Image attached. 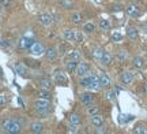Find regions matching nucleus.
<instances>
[{
    "label": "nucleus",
    "mask_w": 147,
    "mask_h": 134,
    "mask_svg": "<svg viewBox=\"0 0 147 134\" xmlns=\"http://www.w3.org/2000/svg\"><path fill=\"white\" fill-rule=\"evenodd\" d=\"M38 21H40V23H41L42 26H51L53 22V16L51 14H48V12H44V14L40 15Z\"/></svg>",
    "instance_id": "7"
},
{
    "label": "nucleus",
    "mask_w": 147,
    "mask_h": 134,
    "mask_svg": "<svg viewBox=\"0 0 147 134\" xmlns=\"http://www.w3.org/2000/svg\"><path fill=\"white\" fill-rule=\"evenodd\" d=\"M78 65H79V62H76V60H72V59H69L68 62L65 63L67 71H68V73H75V70H76Z\"/></svg>",
    "instance_id": "18"
},
{
    "label": "nucleus",
    "mask_w": 147,
    "mask_h": 134,
    "mask_svg": "<svg viewBox=\"0 0 147 134\" xmlns=\"http://www.w3.org/2000/svg\"><path fill=\"white\" fill-rule=\"evenodd\" d=\"M95 30V25L94 23H93V22H86V23H84L83 25V32L84 33H93Z\"/></svg>",
    "instance_id": "26"
},
{
    "label": "nucleus",
    "mask_w": 147,
    "mask_h": 134,
    "mask_svg": "<svg viewBox=\"0 0 147 134\" xmlns=\"http://www.w3.org/2000/svg\"><path fill=\"white\" fill-rule=\"evenodd\" d=\"M82 15L79 14V12H74L72 15H71V21H72V23H75V25H79V23H82Z\"/></svg>",
    "instance_id": "32"
},
{
    "label": "nucleus",
    "mask_w": 147,
    "mask_h": 134,
    "mask_svg": "<svg viewBox=\"0 0 147 134\" xmlns=\"http://www.w3.org/2000/svg\"><path fill=\"white\" fill-rule=\"evenodd\" d=\"M100 84L102 88H109L110 85H112V80H110V77L108 74H105V73H101L100 75Z\"/></svg>",
    "instance_id": "12"
},
{
    "label": "nucleus",
    "mask_w": 147,
    "mask_h": 134,
    "mask_svg": "<svg viewBox=\"0 0 147 134\" xmlns=\"http://www.w3.org/2000/svg\"><path fill=\"white\" fill-rule=\"evenodd\" d=\"M34 44V40L30 37H22L19 40V48L21 49H30L32 45Z\"/></svg>",
    "instance_id": "9"
},
{
    "label": "nucleus",
    "mask_w": 147,
    "mask_h": 134,
    "mask_svg": "<svg viewBox=\"0 0 147 134\" xmlns=\"http://www.w3.org/2000/svg\"><path fill=\"white\" fill-rule=\"evenodd\" d=\"M110 21L109 19H105V18H102L100 21V29H102V30H109L110 29Z\"/></svg>",
    "instance_id": "30"
},
{
    "label": "nucleus",
    "mask_w": 147,
    "mask_h": 134,
    "mask_svg": "<svg viewBox=\"0 0 147 134\" xmlns=\"http://www.w3.org/2000/svg\"><path fill=\"white\" fill-rule=\"evenodd\" d=\"M38 99H45V100H51L52 99V95L49 93V90L47 89H41L38 92Z\"/></svg>",
    "instance_id": "29"
},
{
    "label": "nucleus",
    "mask_w": 147,
    "mask_h": 134,
    "mask_svg": "<svg viewBox=\"0 0 147 134\" xmlns=\"http://www.w3.org/2000/svg\"><path fill=\"white\" fill-rule=\"evenodd\" d=\"M12 122H14V119H10V118L3 119V122H1V129H3L4 133H8V130H10Z\"/></svg>",
    "instance_id": "21"
},
{
    "label": "nucleus",
    "mask_w": 147,
    "mask_h": 134,
    "mask_svg": "<svg viewBox=\"0 0 147 134\" xmlns=\"http://www.w3.org/2000/svg\"><path fill=\"white\" fill-rule=\"evenodd\" d=\"M90 81H91V78H90V75H84V77H80V81H79V85L83 86V88H89L90 85Z\"/></svg>",
    "instance_id": "27"
},
{
    "label": "nucleus",
    "mask_w": 147,
    "mask_h": 134,
    "mask_svg": "<svg viewBox=\"0 0 147 134\" xmlns=\"http://www.w3.org/2000/svg\"><path fill=\"white\" fill-rule=\"evenodd\" d=\"M125 12L128 14V16H131V18H139L140 14H142V11H140V8H139V5L134 4V3L127 5Z\"/></svg>",
    "instance_id": "3"
},
{
    "label": "nucleus",
    "mask_w": 147,
    "mask_h": 134,
    "mask_svg": "<svg viewBox=\"0 0 147 134\" xmlns=\"http://www.w3.org/2000/svg\"><path fill=\"white\" fill-rule=\"evenodd\" d=\"M45 58H47L48 60H55L56 58H57V55H59V52H57V49L56 48H48V49H45Z\"/></svg>",
    "instance_id": "15"
},
{
    "label": "nucleus",
    "mask_w": 147,
    "mask_h": 134,
    "mask_svg": "<svg viewBox=\"0 0 147 134\" xmlns=\"http://www.w3.org/2000/svg\"><path fill=\"white\" fill-rule=\"evenodd\" d=\"M79 100H80L82 104L89 105V104H91V103L94 101V96H93V93H90V92H84V93H82V95L79 96Z\"/></svg>",
    "instance_id": "8"
},
{
    "label": "nucleus",
    "mask_w": 147,
    "mask_h": 134,
    "mask_svg": "<svg viewBox=\"0 0 147 134\" xmlns=\"http://www.w3.org/2000/svg\"><path fill=\"white\" fill-rule=\"evenodd\" d=\"M32 133H34V134H40V133H42V130H44V126H42L40 122H34V123L32 124Z\"/></svg>",
    "instance_id": "24"
},
{
    "label": "nucleus",
    "mask_w": 147,
    "mask_h": 134,
    "mask_svg": "<svg viewBox=\"0 0 147 134\" xmlns=\"http://www.w3.org/2000/svg\"><path fill=\"white\" fill-rule=\"evenodd\" d=\"M53 82L59 86H67L68 85V78L63 71H56L55 77H53Z\"/></svg>",
    "instance_id": "2"
},
{
    "label": "nucleus",
    "mask_w": 147,
    "mask_h": 134,
    "mask_svg": "<svg viewBox=\"0 0 147 134\" xmlns=\"http://www.w3.org/2000/svg\"><path fill=\"white\" fill-rule=\"evenodd\" d=\"M144 95H147V84H144Z\"/></svg>",
    "instance_id": "44"
},
{
    "label": "nucleus",
    "mask_w": 147,
    "mask_h": 134,
    "mask_svg": "<svg viewBox=\"0 0 147 134\" xmlns=\"http://www.w3.org/2000/svg\"><path fill=\"white\" fill-rule=\"evenodd\" d=\"M83 41H84V33L76 32V43H83Z\"/></svg>",
    "instance_id": "40"
},
{
    "label": "nucleus",
    "mask_w": 147,
    "mask_h": 134,
    "mask_svg": "<svg viewBox=\"0 0 147 134\" xmlns=\"http://www.w3.org/2000/svg\"><path fill=\"white\" fill-rule=\"evenodd\" d=\"M67 131H68V133H78V126H76V124L69 123L68 127H67Z\"/></svg>",
    "instance_id": "39"
},
{
    "label": "nucleus",
    "mask_w": 147,
    "mask_h": 134,
    "mask_svg": "<svg viewBox=\"0 0 147 134\" xmlns=\"http://www.w3.org/2000/svg\"><path fill=\"white\" fill-rule=\"evenodd\" d=\"M29 51H30V54L34 55V56H40V55L45 54V47H44L41 43L34 41V44L32 45V48L29 49Z\"/></svg>",
    "instance_id": "5"
},
{
    "label": "nucleus",
    "mask_w": 147,
    "mask_h": 134,
    "mask_svg": "<svg viewBox=\"0 0 147 134\" xmlns=\"http://www.w3.org/2000/svg\"><path fill=\"white\" fill-rule=\"evenodd\" d=\"M90 78H91V81H90L89 89L90 90H94V92L100 90L101 88H102L101 84H100V77H98V75H95V74H93V75H90Z\"/></svg>",
    "instance_id": "6"
},
{
    "label": "nucleus",
    "mask_w": 147,
    "mask_h": 134,
    "mask_svg": "<svg viewBox=\"0 0 147 134\" xmlns=\"http://www.w3.org/2000/svg\"><path fill=\"white\" fill-rule=\"evenodd\" d=\"M127 36H128V38H131V40H138L139 32H138L136 27L129 26V27H127Z\"/></svg>",
    "instance_id": "16"
},
{
    "label": "nucleus",
    "mask_w": 147,
    "mask_h": 134,
    "mask_svg": "<svg viewBox=\"0 0 147 134\" xmlns=\"http://www.w3.org/2000/svg\"><path fill=\"white\" fill-rule=\"evenodd\" d=\"M64 51H67V45H63V44H61V45H60V54H65V52H64Z\"/></svg>",
    "instance_id": "42"
},
{
    "label": "nucleus",
    "mask_w": 147,
    "mask_h": 134,
    "mask_svg": "<svg viewBox=\"0 0 147 134\" xmlns=\"http://www.w3.org/2000/svg\"><path fill=\"white\" fill-rule=\"evenodd\" d=\"M134 119V116L132 115H121L120 116V122L121 123H127V122H129V120H132Z\"/></svg>",
    "instance_id": "38"
},
{
    "label": "nucleus",
    "mask_w": 147,
    "mask_h": 134,
    "mask_svg": "<svg viewBox=\"0 0 147 134\" xmlns=\"http://www.w3.org/2000/svg\"><path fill=\"white\" fill-rule=\"evenodd\" d=\"M60 5L65 10H69L74 5V0H60Z\"/></svg>",
    "instance_id": "35"
},
{
    "label": "nucleus",
    "mask_w": 147,
    "mask_h": 134,
    "mask_svg": "<svg viewBox=\"0 0 147 134\" xmlns=\"http://www.w3.org/2000/svg\"><path fill=\"white\" fill-rule=\"evenodd\" d=\"M134 78H135V77H134V74H132V71H124L120 77L121 82H123L124 85H129V84H132V82H134Z\"/></svg>",
    "instance_id": "10"
},
{
    "label": "nucleus",
    "mask_w": 147,
    "mask_h": 134,
    "mask_svg": "<svg viewBox=\"0 0 147 134\" xmlns=\"http://www.w3.org/2000/svg\"><path fill=\"white\" fill-rule=\"evenodd\" d=\"M127 58H128L127 51H119V52H117V59L119 60H125Z\"/></svg>",
    "instance_id": "37"
},
{
    "label": "nucleus",
    "mask_w": 147,
    "mask_h": 134,
    "mask_svg": "<svg viewBox=\"0 0 147 134\" xmlns=\"http://www.w3.org/2000/svg\"><path fill=\"white\" fill-rule=\"evenodd\" d=\"M98 111H100V108L97 107V105H93V104H89V105H87V114H89L90 116L98 114Z\"/></svg>",
    "instance_id": "33"
},
{
    "label": "nucleus",
    "mask_w": 147,
    "mask_h": 134,
    "mask_svg": "<svg viewBox=\"0 0 147 134\" xmlns=\"http://www.w3.org/2000/svg\"><path fill=\"white\" fill-rule=\"evenodd\" d=\"M1 78H3V70L0 69V80H1Z\"/></svg>",
    "instance_id": "45"
},
{
    "label": "nucleus",
    "mask_w": 147,
    "mask_h": 134,
    "mask_svg": "<svg viewBox=\"0 0 147 134\" xmlns=\"http://www.w3.org/2000/svg\"><path fill=\"white\" fill-rule=\"evenodd\" d=\"M100 62H101V65L102 66H109L110 63H112V55L105 51V54L102 55V58L100 59Z\"/></svg>",
    "instance_id": "20"
},
{
    "label": "nucleus",
    "mask_w": 147,
    "mask_h": 134,
    "mask_svg": "<svg viewBox=\"0 0 147 134\" xmlns=\"http://www.w3.org/2000/svg\"><path fill=\"white\" fill-rule=\"evenodd\" d=\"M69 123L76 124V126H80L82 119H80V116H79L78 114H71V116H69Z\"/></svg>",
    "instance_id": "25"
},
{
    "label": "nucleus",
    "mask_w": 147,
    "mask_h": 134,
    "mask_svg": "<svg viewBox=\"0 0 147 134\" xmlns=\"http://www.w3.org/2000/svg\"><path fill=\"white\" fill-rule=\"evenodd\" d=\"M69 59L76 60V62H80V59H82V55H80V52H79V51L74 49V51H71V52H69Z\"/></svg>",
    "instance_id": "31"
},
{
    "label": "nucleus",
    "mask_w": 147,
    "mask_h": 134,
    "mask_svg": "<svg viewBox=\"0 0 147 134\" xmlns=\"http://www.w3.org/2000/svg\"><path fill=\"white\" fill-rule=\"evenodd\" d=\"M14 69H15V73L18 75H21V77H26L27 75V70L26 67L22 65L21 62H16L15 65H14Z\"/></svg>",
    "instance_id": "14"
},
{
    "label": "nucleus",
    "mask_w": 147,
    "mask_h": 134,
    "mask_svg": "<svg viewBox=\"0 0 147 134\" xmlns=\"http://www.w3.org/2000/svg\"><path fill=\"white\" fill-rule=\"evenodd\" d=\"M21 124L18 123L16 120H14L12 122V124H11V127L10 130H8V134H18V133H21Z\"/></svg>",
    "instance_id": "22"
},
{
    "label": "nucleus",
    "mask_w": 147,
    "mask_h": 134,
    "mask_svg": "<svg viewBox=\"0 0 147 134\" xmlns=\"http://www.w3.org/2000/svg\"><path fill=\"white\" fill-rule=\"evenodd\" d=\"M134 133L135 134H147V127L143 126V124H139V126H136V127L134 129Z\"/></svg>",
    "instance_id": "36"
},
{
    "label": "nucleus",
    "mask_w": 147,
    "mask_h": 134,
    "mask_svg": "<svg viewBox=\"0 0 147 134\" xmlns=\"http://www.w3.org/2000/svg\"><path fill=\"white\" fill-rule=\"evenodd\" d=\"M38 84H40V88H41V89H47V90H49V89L52 88V81L49 80V78H41Z\"/></svg>",
    "instance_id": "19"
},
{
    "label": "nucleus",
    "mask_w": 147,
    "mask_h": 134,
    "mask_svg": "<svg viewBox=\"0 0 147 134\" xmlns=\"http://www.w3.org/2000/svg\"><path fill=\"white\" fill-rule=\"evenodd\" d=\"M90 123L93 124L94 127H100V126H104V118L100 114H95L93 116H90Z\"/></svg>",
    "instance_id": "11"
},
{
    "label": "nucleus",
    "mask_w": 147,
    "mask_h": 134,
    "mask_svg": "<svg viewBox=\"0 0 147 134\" xmlns=\"http://www.w3.org/2000/svg\"><path fill=\"white\" fill-rule=\"evenodd\" d=\"M104 54H105V49L101 48V47H95V48L93 49V56H94L97 60H100Z\"/></svg>",
    "instance_id": "23"
},
{
    "label": "nucleus",
    "mask_w": 147,
    "mask_h": 134,
    "mask_svg": "<svg viewBox=\"0 0 147 134\" xmlns=\"http://www.w3.org/2000/svg\"><path fill=\"white\" fill-rule=\"evenodd\" d=\"M132 65H134V67L138 70H140L144 67V59H143L142 56H135L134 59H132Z\"/></svg>",
    "instance_id": "17"
},
{
    "label": "nucleus",
    "mask_w": 147,
    "mask_h": 134,
    "mask_svg": "<svg viewBox=\"0 0 147 134\" xmlns=\"http://www.w3.org/2000/svg\"><path fill=\"white\" fill-rule=\"evenodd\" d=\"M116 96H117V90H113V89H110V90H106V92H105V100H108V101H112V100H115Z\"/></svg>",
    "instance_id": "28"
},
{
    "label": "nucleus",
    "mask_w": 147,
    "mask_h": 134,
    "mask_svg": "<svg viewBox=\"0 0 147 134\" xmlns=\"http://www.w3.org/2000/svg\"><path fill=\"white\" fill-rule=\"evenodd\" d=\"M0 1H1V4L4 5V7H8V5L11 4V3H10V0H0Z\"/></svg>",
    "instance_id": "43"
},
{
    "label": "nucleus",
    "mask_w": 147,
    "mask_h": 134,
    "mask_svg": "<svg viewBox=\"0 0 147 134\" xmlns=\"http://www.w3.org/2000/svg\"><path fill=\"white\" fill-rule=\"evenodd\" d=\"M5 104H7V96L5 95H0V108L5 107Z\"/></svg>",
    "instance_id": "41"
},
{
    "label": "nucleus",
    "mask_w": 147,
    "mask_h": 134,
    "mask_svg": "<svg viewBox=\"0 0 147 134\" xmlns=\"http://www.w3.org/2000/svg\"><path fill=\"white\" fill-rule=\"evenodd\" d=\"M34 107H36V111L38 115H47L51 110V100H45V99H38L36 103H34Z\"/></svg>",
    "instance_id": "1"
},
{
    "label": "nucleus",
    "mask_w": 147,
    "mask_h": 134,
    "mask_svg": "<svg viewBox=\"0 0 147 134\" xmlns=\"http://www.w3.org/2000/svg\"><path fill=\"white\" fill-rule=\"evenodd\" d=\"M123 40H124V36H123L121 33L115 32L112 34V41H113V43H121Z\"/></svg>",
    "instance_id": "34"
},
{
    "label": "nucleus",
    "mask_w": 147,
    "mask_h": 134,
    "mask_svg": "<svg viewBox=\"0 0 147 134\" xmlns=\"http://www.w3.org/2000/svg\"><path fill=\"white\" fill-rule=\"evenodd\" d=\"M75 73L78 77H84V75L90 74V66L89 63H86V62H82V63H79L76 70H75Z\"/></svg>",
    "instance_id": "4"
},
{
    "label": "nucleus",
    "mask_w": 147,
    "mask_h": 134,
    "mask_svg": "<svg viewBox=\"0 0 147 134\" xmlns=\"http://www.w3.org/2000/svg\"><path fill=\"white\" fill-rule=\"evenodd\" d=\"M63 37L65 38V41H69V43L76 41V32H74L71 29H65L63 32Z\"/></svg>",
    "instance_id": "13"
}]
</instances>
